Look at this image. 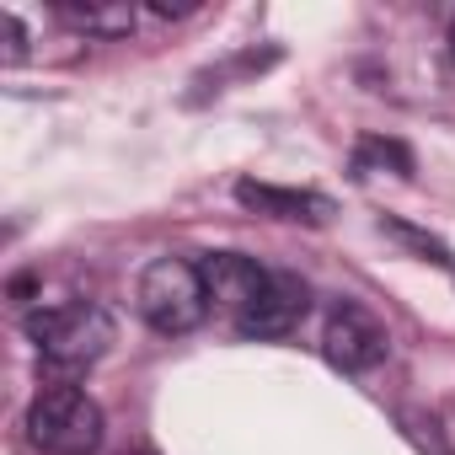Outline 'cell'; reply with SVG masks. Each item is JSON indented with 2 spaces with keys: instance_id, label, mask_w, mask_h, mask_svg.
Segmentation results:
<instances>
[{
  "instance_id": "6da1fadb",
  "label": "cell",
  "mask_w": 455,
  "mask_h": 455,
  "mask_svg": "<svg viewBox=\"0 0 455 455\" xmlns=\"http://www.w3.org/2000/svg\"><path fill=\"white\" fill-rule=\"evenodd\" d=\"M22 327H28V338L38 343V354H44V364H49L54 375H81V370H92V364L113 348V338H118L113 311L97 306V300L44 306V311H33Z\"/></svg>"
},
{
  "instance_id": "7a4b0ae2",
  "label": "cell",
  "mask_w": 455,
  "mask_h": 455,
  "mask_svg": "<svg viewBox=\"0 0 455 455\" xmlns=\"http://www.w3.org/2000/svg\"><path fill=\"white\" fill-rule=\"evenodd\" d=\"M134 306H140V316L161 338L193 332L209 316V290H204L198 263H188V258H156L140 274V284H134Z\"/></svg>"
},
{
  "instance_id": "3957f363",
  "label": "cell",
  "mask_w": 455,
  "mask_h": 455,
  "mask_svg": "<svg viewBox=\"0 0 455 455\" xmlns=\"http://www.w3.org/2000/svg\"><path fill=\"white\" fill-rule=\"evenodd\" d=\"M28 439L44 455H97V444H102V407L81 386L54 380L28 407Z\"/></svg>"
},
{
  "instance_id": "277c9868",
  "label": "cell",
  "mask_w": 455,
  "mask_h": 455,
  "mask_svg": "<svg viewBox=\"0 0 455 455\" xmlns=\"http://www.w3.org/2000/svg\"><path fill=\"white\" fill-rule=\"evenodd\" d=\"M322 354L332 370L343 375H364L375 370L386 354H391V332L375 311H364L359 300H338L327 311V327H322Z\"/></svg>"
},
{
  "instance_id": "5b68a950",
  "label": "cell",
  "mask_w": 455,
  "mask_h": 455,
  "mask_svg": "<svg viewBox=\"0 0 455 455\" xmlns=\"http://www.w3.org/2000/svg\"><path fill=\"white\" fill-rule=\"evenodd\" d=\"M306 311H311V284L300 274H268L263 295L247 306V316H236V332L242 338H258V343L290 338L306 322Z\"/></svg>"
},
{
  "instance_id": "8992f818",
  "label": "cell",
  "mask_w": 455,
  "mask_h": 455,
  "mask_svg": "<svg viewBox=\"0 0 455 455\" xmlns=\"http://www.w3.org/2000/svg\"><path fill=\"white\" fill-rule=\"evenodd\" d=\"M198 274H204L209 306L225 311V316H247V306H252V300L263 295V284H268V268H258V263L242 258V252H209V258L198 263Z\"/></svg>"
},
{
  "instance_id": "52a82bcc",
  "label": "cell",
  "mask_w": 455,
  "mask_h": 455,
  "mask_svg": "<svg viewBox=\"0 0 455 455\" xmlns=\"http://www.w3.org/2000/svg\"><path fill=\"white\" fill-rule=\"evenodd\" d=\"M236 198L268 220H306V225H322L332 214V204L322 193H306V188H274V182H236Z\"/></svg>"
},
{
  "instance_id": "ba28073f",
  "label": "cell",
  "mask_w": 455,
  "mask_h": 455,
  "mask_svg": "<svg viewBox=\"0 0 455 455\" xmlns=\"http://www.w3.org/2000/svg\"><path fill=\"white\" fill-rule=\"evenodd\" d=\"M65 28L86 38H129L134 33V6L129 0H54Z\"/></svg>"
},
{
  "instance_id": "9c48e42d",
  "label": "cell",
  "mask_w": 455,
  "mask_h": 455,
  "mask_svg": "<svg viewBox=\"0 0 455 455\" xmlns=\"http://www.w3.org/2000/svg\"><path fill=\"white\" fill-rule=\"evenodd\" d=\"M375 166H391L396 177H412V150L402 140H359L354 172H375Z\"/></svg>"
},
{
  "instance_id": "30bf717a",
  "label": "cell",
  "mask_w": 455,
  "mask_h": 455,
  "mask_svg": "<svg viewBox=\"0 0 455 455\" xmlns=\"http://www.w3.org/2000/svg\"><path fill=\"white\" fill-rule=\"evenodd\" d=\"M396 423H402V434H407V439H412V444H418L423 455H455L434 412H418V407H402V412H396Z\"/></svg>"
},
{
  "instance_id": "8fae6325",
  "label": "cell",
  "mask_w": 455,
  "mask_h": 455,
  "mask_svg": "<svg viewBox=\"0 0 455 455\" xmlns=\"http://www.w3.org/2000/svg\"><path fill=\"white\" fill-rule=\"evenodd\" d=\"M0 38H6V49H0V60H6L12 70L28 60V33H22V22H17V12H0Z\"/></svg>"
},
{
  "instance_id": "7c38bea8",
  "label": "cell",
  "mask_w": 455,
  "mask_h": 455,
  "mask_svg": "<svg viewBox=\"0 0 455 455\" xmlns=\"http://www.w3.org/2000/svg\"><path fill=\"white\" fill-rule=\"evenodd\" d=\"M386 231H391L396 242H407V247H418V252H428L434 263H455V258H450V252H444V247H439L434 236H423V231H412V225H402V220H386Z\"/></svg>"
},
{
  "instance_id": "4fadbf2b",
  "label": "cell",
  "mask_w": 455,
  "mask_h": 455,
  "mask_svg": "<svg viewBox=\"0 0 455 455\" xmlns=\"http://www.w3.org/2000/svg\"><path fill=\"white\" fill-rule=\"evenodd\" d=\"M450 60H455V28H450Z\"/></svg>"
}]
</instances>
